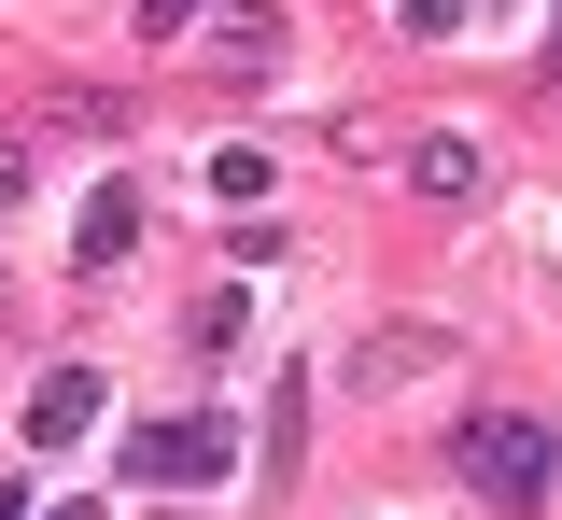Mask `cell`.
<instances>
[{"instance_id":"1","label":"cell","mask_w":562,"mask_h":520,"mask_svg":"<svg viewBox=\"0 0 562 520\" xmlns=\"http://www.w3.org/2000/svg\"><path fill=\"white\" fill-rule=\"evenodd\" d=\"M549 478H562L549 422H520V408H479V422H464V493H479V507H549Z\"/></svg>"},{"instance_id":"2","label":"cell","mask_w":562,"mask_h":520,"mask_svg":"<svg viewBox=\"0 0 562 520\" xmlns=\"http://www.w3.org/2000/svg\"><path fill=\"white\" fill-rule=\"evenodd\" d=\"M225 464H239L225 422H127V450H113L127 493H183V478H225Z\"/></svg>"},{"instance_id":"3","label":"cell","mask_w":562,"mask_h":520,"mask_svg":"<svg viewBox=\"0 0 562 520\" xmlns=\"http://www.w3.org/2000/svg\"><path fill=\"white\" fill-rule=\"evenodd\" d=\"M436 366H450V338H436V324H380L338 380H351V394H394V380H436Z\"/></svg>"},{"instance_id":"4","label":"cell","mask_w":562,"mask_h":520,"mask_svg":"<svg viewBox=\"0 0 562 520\" xmlns=\"http://www.w3.org/2000/svg\"><path fill=\"white\" fill-rule=\"evenodd\" d=\"M70 437H99V366H43L29 380V450H70Z\"/></svg>"},{"instance_id":"5","label":"cell","mask_w":562,"mask_h":520,"mask_svg":"<svg viewBox=\"0 0 562 520\" xmlns=\"http://www.w3.org/2000/svg\"><path fill=\"white\" fill-rule=\"evenodd\" d=\"M127 239H140V197H127V183H99L85 225H70V268H85V282H113V268H127Z\"/></svg>"},{"instance_id":"6","label":"cell","mask_w":562,"mask_h":520,"mask_svg":"<svg viewBox=\"0 0 562 520\" xmlns=\"http://www.w3.org/2000/svg\"><path fill=\"white\" fill-rule=\"evenodd\" d=\"M281 43H295V29H281L268 0H225V14H211V57H225V71H281Z\"/></svg>"},{"instance_id":"7","label":"cell","mask_w":562,"mask_h":520,"mask_svg":"<svg viewBox=\"0 0 562 520\" xmlns=\"http://www.w3.org/2000/svg\"><path fill=\"white\" fill-rule=\"evenodd\" d=\"M408 183H422V197H436V212H464V197H479V183H492V155L464 142V127H450V142H422V155H408Z\"/></svg>"},{"instance_id":"8","label":"cell","mask_w":562,"mask_h":520,"mask_svg":"<svg viewBox=\"0 0 562 520\" xmlns=\"http://www.w3.org/2000/svg\"><path fill=\"white\" fill-rule=\"evenodd\" d=\"M295 450H310V366L268 394V478H295Z\"/></svg>"},{"instance_id":"9","label":"cell","mask_w":562,"mask_h":520,"mask_svg":"<svg viewBox=\"0 0 562 520\" xmlns=\"http://www.w3.org/2000/svg\"><path fill=\"white\" fill-rule=\"evenodd\" d=\"M198 14H211V0H140V29H155V43H183Z\"/></svg>"},{"instance_id":"10","label":"cell","mask_w":562,"mask_h":520,"mask_svg":"<svg viewBox=\"0 0 562 520\" xmlns=\"http://www.w3.org/2000/svg\"><path fill=\"white\" fill-rule=\"evenodd\" d=\"M464 14H479V0H408V29H422V43H436V29H464Z\"/></svg>"},{"instance_id":"11","label":"cell","mask_w":562,"mask_h":520,"mask_svg":"<svg viewBox=\"0 0 562 520\" xmlns=\"http://www.w3.org/2000/svg\"><path fill=\"white\" fill-rule=\"evenodd\" d=\"M14 197H29V142H0V212H14Z\"/></svg>"},{"instance_id":"12","label":"cell","mask_w":562,"mask_h":520,"mask_svg":"<svg viewBox=\"0 0 562 520\" xmlns=\"http://www.w3.org/2000/svg\"><path fill=\"white\" fill-rule=\"evenodd\" d=\"M0 520H29V493H0Z\"/></svg>"},{"instance_id":"13","label":"cell","mask_w":562,"mask_h":520,"mask_svg":"<svg viewBox=\"0 0 562 520\" xmlns=\"http://www.w3.org/2000/svg\"><path fill=\"white\" fill-rule=\"evenodd\" d=\"M57 520H85V507H57Z\"/></svg>"}]
</instances>
